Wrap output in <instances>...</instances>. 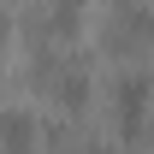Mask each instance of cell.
<instances>
[{
    "label": "cell",
    "mask_w": 154,
    "mask_h": 154,
    "mask_svg": "<svg viewBox=\"0 0 154 154\" xmlns=\"http://www.w3.org/2000/svg\"><path fill=\"white\" fill-rule=\"evenodd\" d=\"M89 154H107V148H89Z\"/></svg>",
    "instance_id": "8992f818"
},
{
    "label": "cell",
    "mask_w": 154,
    "mask_h": 154,
    "mask_svg": "<svg viewBox=\"0 0 154 154\" xmlns=\"http://www.w3.org/2000/svg\"><path fill=\"white\" fill-rule=\"evenodd\" d=\"M36 148V119L30 113H0V154H30Z\"/></svg>",
    "instance_id": "3957f363"
},
{
    "label": "cell",
    "mask_w": 154,
    "mask_h": 154,
    "mask_svg": "<svg viewBox=\"0 0 154 154\" xmlns=\"http://www.w3.org/2000/svg\"><path fill=\"white\" fill-rule=\"evenodd\" d=\"M48 89H54V101L65 113H83V101H89V71H83V65H65V71L48 77Z\"/></svg>",
    "instance_id": "7a4b0ae2"
},
{
    "label": "cell",
    "mask_w": 154,
    "mask_h": 154,
    "mask_svg": "<svg viewBox=\"0 0 154 154\" xmlns=\"http://www.w3.org/2000/svg\"><path fill=\"white\" fill-rule=\"evenodd\" d=\"M0 54H6V18H0Z\"/></svg>",
    "instance_id": "5b68a950"
},
{
    "label": "cell",
    "mask_w": 154,
    "mask_h": 154,
    "mask_svg": "<svg viewBox=\"0 0 154 154\" xmlns=\"http://www.w3.org/2000/svg\"><path fill=\"white\" fill-rule=\"evenodd\" d=\"M148 101H154L148 71H125V77L113 83V113H119V131L131 136V142L148 131Z\"/></svg>",
    "instance_id": "6da1fadb"
},
{
    "label": "cell",
    "mask_w": 154,
    "mask_h": 154,
    "mask_svg": "<svg viewBox=\"0 0 154 154\" xmlns=\"http://www.w3.org/2000/svg\"><path fill=\"white\" fill-rule=\"evenodd\" d=\"M83 6H89V0H48V30H54V36H71L77 18H83Z\"/></svg>",
    "instance_id": "277c9868"
}]
</instances>
